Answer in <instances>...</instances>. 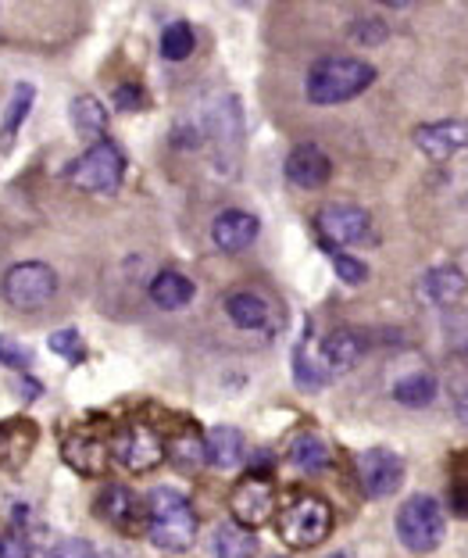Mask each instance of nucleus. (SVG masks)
Here are the masks:
<instances>
[{"label": "nucleus", "instance_id": "9", "mask_svg": "<svg viewBox=\"0 0 468 558\" xmlns=\"http://www.w3.org/2000/svg\"><path fill=\"white\" fill-rule=\"evenodd\" d=\"M315 230L322 233L329 247H354V244H372V215L358 205H325L315 215Z\"/></svg>", "mask_w": 468, "mask_h": 558}, {"label": "nucleus", "instance_id": "11", "mask_svg": "<svg viewBox=\"0 0 468 558\" xmlns=\"http://www.w3.org/2000/svg\"><path fill=\"white\" fill-rule=\"evenodd\" d=\"M94 512L119 530V534H144L147 530V501L125 484H104V490L97 494Z\"/></svg>", "mask_w": 468, "mask_h": 558}, {"label": "nucleus", "instance_id": "18", "mask_svg": "<svg viewBox=\"0 0 468 558\" xmlns=\"http://www.w3.org/2000/svg\"><path fill=\"white\" fill-rule=\"evenodd\" d=\"M419 294L429 304L447 308V304H458L468 294V279L461 269H454V265H433V269H426L419 276Z\"/></svg>", "mask_w": 468, "mask_h": 558}, {"label": "nucleus", "instance_id": "25", "mask_svg": "<svg viewBox=\"0 0 468 558\" xmlns=\"http://www.w3.org/2000/svg\"><path fill=\"white\" fill-rule=\"evenodd\" d=\"M394 401L404 409H429L436 401V376L429 373H411L394 384Z\"/></svg>", "mask_w": 468, "mask_h": 558}, {"label": "nucleus", "instance_id": "5", "mask_svg": "<svg viewBox=\"0 0 468 558\" xmlns=\"http://www.w3.org/2000/svg\"><path fill=\"white\" fill-rule=\"evenodd\" d=\"M397 537L408 551L429 555L436 551L447 537V515L433 494H415L401 505L397 512Z\"/></svg>", "mask_w": 468, "mask_h": 558}, {"label": "nucleus", "instance_id": "3", "mask_svg": "<svg viewBox=\"0 0 468 558\" xmlns=\"http://www.w3.org/2000/svg\"><path fill=\"white\" fill-rule=\"evenodd\" d=\"M333 505H329L325 498H319V494H294L280 515H275V530H280V537L286 548H319V544L333 534Z\"/></svg>", "mask_w": 468, "mask_h": 558}, {"label": "nucleus", "instance_id": "15", "mask_svg": "<svg viewBox=\"0 0 468 558\" xmlns=\"http://www.w3.org/2000/svg\"><path fill=\"white\" fill-rule=\"evenodd\" d=\"M258 233H261V222L250 211L233 208V211H222L219 219L211 222L214 247L225 251V255H239V251H247L258 240Z\"/></svg>", "mask_w": 468, "mask_h": 558}, {"label": "nucleus", "instance_id": "34", "mask_svg": "<svg viewBox=\"0 0 468 558\" xmlns=\"http://www.w3.org/2000/svg\"><path fill=\"white\" fill-rule=\"evenodd\" d=\"M50 558H104L90 541H83V537H69V541H61L54 551H50Z\"/></svg>", "mask_w": 468, "mask_h": 558}, {"label": "nucleus", "instance_id": "30", "mask_svg": "<svg viewBox=\"0 0 468 558\" xmlns=\"http://www.w3.org/2000/svg\"><path fill=\"white\" fill-rule=\"evenodd\" d=\"M47 344H50V351L61 354V359L72 362V365L86 362V344H83V337L75 333V329H58V333H50Z\"/></svg>", "mask_w": 468, "mask_h": 558}, {"label": "nucleus", "instance_id": "1", "mask_svg": "<svg viewBox=\"0 0 468 558\" xmlns=\"http://www.w3.org/2000/svg\"><path fill=\"white\" fill-rule=\"evenodd\" d=\"M197 512L189 509L186 494L175 487H158L147 498V537L161 551H186L197 541Z\"/></svg>", "mask_w": 468, "mask_h": 558}, {"label": "nucleus", "instance_id": "12", "mask_svg": "<svg viewBox=\"0 0 468 558\" xmlns=\"http://www.w3.org/2000/svg\"><path fill=\"white\" fill-rule=\"evenodd\" d=\"M358 484L372 501L390 498L404 484V459L390 448H369L358 454Z\"/></svg>", "mask_w": 468, "mask_h": 558}, {"label": "nucleus", "instance_id": "37", "mask_svg": "<svg viewBox=\"0 0 468 558\" xmlns=\"http://www.w3.org/2000/svg\"><path fill=\"white\" fill-rule=\"evenodd\" d=\"M0 558H29V541L19 530L11 534H0Z\"/></svg>", "mask_w": 468, "mask_h": 558}, {"label": "nucleus", "instance_id": "32", "mask_svg": "<svg viewBox=\"0 0 468 558\" xmlns=\"http://www.w3.org/2000/svg\"><path fill=\"white\" fill-rule=\"evenodd\" d=\"M0 365H8V369H29L33 365V351L19 344L15 337H0Z\"/></svg>", "mask_w": 468, "mask_h": 558}, {"label": "nucleus", "instance_id": "35", "mask_svg": "<svg viewBox=\"0 0 468 558\" xmlns=\"http://www.w3.org/2000/svg\"><path fill=\"white\" fill-rule=\"evenodd\" d=\"M111 100H115V108H119V111H140V108L147 105L144 86H136V83H122Z\"/></svg>", "mask_w": 468, "mask_h": 558}, {"label": "nucleus", "instance_id": "33", "mask_svg": "<svg viewBox=\"0 0 468 558\" xmlns=\"http://www.w3.org/2000/svg\"><path fill=\"white\" fill-rule=\"evenodd\" d=\"M350 36H354L358 44H365V47H375V44H383L386 25L379 22V19H361V22H354V25H350Z\"/></svg>", "mask_w": 468, "mask_h": 558}, {"label": "nucleus", "instance_id": "14", "mask_svg": "<svg viewBox=\"0 0 468 558\" xmlns=\"http://www.w3.org/2000/svg\"><path fill=\"white\" fill-rule=\"evenodd\" d=\"M333 175V161L319 144H297L286 158V180L300 190H319Z\"/></svg>", "mask_w": 468, "mask_h": 558}, {"label": "nucleus", "instance_id": "8", "mask_svg": "<svg viewBox=\"0 0 468 558\" xmlns=\"http://www.w3.org/2000/svg\"><path fill=\"white\" fill-rule=\"evenodd\" d=\"M111 459H115L122 469L130 473H150L155 465H161V459H169V448H164V437L155 426L147 423H130L122 426L115 440H111Z\"/></svg>", "mask_w": 468, "mask_h": 558}, {"label": "nucleus", "instance_id": "17", "mask_svg": "<svg viewBox=\"0 0 468 558\" xmlns=\"http://www.w3.org/2000/svg\"><path fill=\"white\" fill-rule=\"evenodd\" d=\"M322 369L325 373H333V376H340V373H350L354 365L361 362V354H365V340H361V333L358 329H350V326H340V329H333L325 340H322Z\"/></svg>", "mask_w": 468, "mask_h": 558}, {"label": "nucleus", "instance_id": "16", "mask_svg": "<svg viewBox=\"0 0 468 558\" xmlns=\"http://www.w3.org/2000/svg\"><path fill=\"white\" fill-rule=\"evenodd\" d=\"M36 423L29 418H8V423H0V465L8 469V473H19V469L33 459L36 451Z\"/></svg>", "mask_w": 468, "mask_h": 558}, {"label": "nucleus", "instance_id": "27", "mask_svg": "<svg viewBox=\"0 0 468 558\" xmlns=\"http://www.w3.org/2000/svg\"><path fill=\"white\" fill-rule=\"evenodd\" d=\"M311 326H305V333H300L297 348H294V376H297V387L300 390H322L325 387V369L311 362Z\"/></svg>", "mask_w": 468, "mask_h": 558}, {"label": "nucleus", "instance_id": "19", "mask_svg": "<svg viewBox=\"0 0 468 558\" xmlns=\"http://www.w3.org/2000/svg\"><path fill=\"white\" fill-rule=\"evenodd\" d=\"M147 294H150V301L158 304V308H164V312H180V308H186V304H194L197 287H194V279H186L183 272L161 269L155 279H150Z\"/></svg>", "mask_w": 468, "mask_h": 558}, {"label": "nucleus", "instance_id": "4", "mask_svg": "<svg viewBox=\"0 0 468 558\" xmlns=\"http://www.w3.org/2000/svg\"><path fill=\"white\" fill-rule=\"evenodd\" d=\"M65 180L86 194H115L125 180V150L111 140H97L69 165Z\"/></svg>", "mask_w": 468, "mask_h": 558}, {"label": "nucleus", "instance_id": "28", "mask_svg": "<svg viewBox=\"0 0 468 558\" xmlns=\"http://www.w3.org/2000/svg\"><path fill=\"white\" fill-rule=\"evenodd\" d=\"M158 47H161L164 61H186L189 54H194L197 36H194V29H189V22H172V25H164Z\"/></svg>", "mask_w": 468, "mask_h": 558}, {"label": "nucleus", "instance_id": "20", "mask_svg": "<svg viewBox=\"0 0 468 558\" xmlns=\"http://www.w3.org/2000/svg\"><path fill=\"white\" fill-rule=\"evenodd\" d=\"M211 555L214 558H255L258 555L255 530L239 526L236 519H233V523L214 526V534H211Z\"/></svg>", "mask_w": 468, "mask_h": 558}, {"label": "nucleus", "instance_id": "26", "mask_svg": "<svg viewBox=\"0 0 468 558\" xmlns=\"http://www.w3.org/2000/svg\"><path fill=\"white\" fill-rule=\"evenodd\" d=\"M33 100H36L33 83H19V86H15V94H11V100H8L4 116H0V144H4V147H8L11 140H15V133L22 130V122H25V116H29Z\"/></svg>", "mask_w": 468, "mask_h": 558}, {"label": "nucleus", "instance_id": "29", "mask_svg": "<svg viewBox=\"0 0 468 558\" xmlns=\"http://www.w3.org/2000/svg\"><path fill=\"white\" fill-rule=\"evenodd\" d=\"M164 448H169V459L186 469V473H194L208 462V451H205V440L197 437H175V440H164Z\"/></svg>", "mask_w": 468, "mask_h": 558}, {"label": "nucleus", "instance_id": "10", "mask_svg": "<svg viewBox=\"0 0 468 558\" xmlns=\"http://www.w3.org/2000/svg\"><path fill=\"white\" fill-rule=\"evenodd\" d=\"M230 512L239 526L258 530L275 519V484L272 476L247 473V480H239L230 494Z\"/></svg>", "mask_w": 468, "mask_h": 558}, {"label": "nucleus", "instance_id": "22", "mask_svg": "<svg viewBox=\"0 0 468 558\" xmlns=\"http://www.w3.org/2000/svg\"><path fill=\"white\" fill-rule=\"evenodd\" d=\"M225 315L233 319V326L239 329H264L269 326V301L255 290H233L225 298Z\"/></svg>", "mask_w": 468, "mask_h": 558}, {"label": "nucleus", "instance_id": "13", "mask_svg": "<svg viewBox=\"0 0 468 558\" xmlns=\"http://www.w3.org/2000/svg\"><path fill=\"white\" fill-rule=\"evenodd\" d=\"M415 144L426 158L444 161L461 155L468 147V119H444V122H429L415 130Z\"/></svg>", "mask_w": 468, "mask_h": 558}, {"label": "nucleus", "instance_id": "24", "mask_svg": "<svg viewBox=\"0 0 468 558\" xmlns=\"http://www.w3.org/2000/svg\"><path fill=\"white\" fill-rule=\"evenodd\" d=\"M69 119H72V130L79 133V136H86V140H94V144L108 130V111L90 94H83V97L72 100V105H69Z\"/></svg>", "mask_w": 468, "mask_h": 558}, {"label": "nucleus", "instance_id": "2", "mask_svg": "<svg viewBox=\"0 0 468 558\" xmlns=\"http://www.w3.org/2000/svg\"><path fill=\"white\" fill-rule=\"evenodd\" d=\"M375 83V65L361 58H322L308 69V100L311 105H347Z\"/></svg>", "mask_w": 468, "mask_h": 558}, {"label": "nucleus", "instance_id": "21", "mask_svg": "<svg viewBox=\"0 0 468 558\" xmlns=\"http://www.w3.org/2000/svg\"><path fill=\"white\" fill-rule=\"evenodd\" d=\"M208 465L214 469H236L244 462V434L236 426H214L205 437Z\"/></svg>", "mask_w": 468, "mask_h": 558}, {"label": "nucleus", "instance_id": "36", "mask_svg": "<svg viewBox=\"0 0 468 558\" xmlns=\"http://www.w3.org/2000/svg\"><path fill=\"white\" fill-rule=\"evenodd\" d=\"M447 505L454 515L468 519V476H454V484L447 490Z\"/></svg>", "mask_w": 468, "mask_h": 558}, {"label": "nucleus", "instance_id": "38", "mask_svg": "<svg viewBox=\"0 0 468 558\" xmlns=\"http://www.w3.org/2000/svg\"><path fill=\"white\" fill-rule=\"evenodd\" d=\"M454 412H458L461 426H468V390H465V395H458V401H454Z\"/></svg>", "mask_w": 468, "mask_h": 558}, {"label": "nucleus", "instance_id": "31", "mask_svg": "<svg viewBox=\"0 0 468 558\" xmlns=\"http://www.w3.org/2000/svg\"><path fill=\"white\" fill-rule=\"evenodd\" d=\"M325 251H329V262H333V272L344 279L347 287H358V283H365V279H369V269H365L358 258H350L340 247H329V244H325Z\"/></svg>", "mask_w": 468, "mask_h": 558}, {"label": "nucleus", "instance_id": "7", "mask_svg": "<svg viewBox=\"0 0 468 558\" xmlns=\"http://www.w3.org/2000/svg\"><path fill=\"white\" fill-rule=\"evenodd\" d=\"M58 294V272L47 262H19L4 272V298L19 312H40Z\"/></svg>", "mask_w": 468, "mask_h": 558}, {"label": "nucleus", "instance_id": "23", "mask_svg": "<svg viewBox=\"0 0 468 558\" xmlns=\"http://www.w3.org/2000/svg\"><path fill=\"white\" fill-rule=\"evenodd\" d=\"M286 462L300 473H322L333 462V454H329V444L319 434H297L286 448Z\"/></svg>", "mask_w": 468, "mask_h": 558}, {"label": "nucleus", "instance_id": "6", "mask_svg": "<svg viewBox=\"0 0 468 558\" xmlns=\"http://www.w3.org/2000/svg\"><path fill=\"white\" fill-rule=\"evenodd\" d=\"M111 440H115V434L108 429L104 418H83L61 437V454L79 476H100L111 459Z\"/></svg>", "mask_w": 468, "mask_h": 558}]
</instances>
